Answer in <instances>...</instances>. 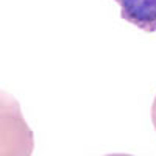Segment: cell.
Returning <instances> with one entry per match:
<instances>
[{"instance_id": "6da1fadb", "label": "cell", "mask_w": 156, "mask_h": 156, "mask_svg": "<svg viewBox=\"0 0 156 156\" xmlns=\"http://www.w3.org/2000/svg\"><path fill=\"white\" fill-rule=\"evenodd\" d=\"M120 6V16L145 33L156 31V0H114Z\"/></svg>"}, {"instance_id": "7a4b0ae2", "label": "cell", "mask_w": 156, "mask_h": 156, "mask_svg": "<svg viewBox=\"0 0 156 156\" xmlns=\"http://www.w3.org/2000/svg\"><path fill=\"white\" fill-rule=\"evenodd\" d=\"M151 120H153V126L156 129V97L153 100V106H151Z\"/></svg>"}]
</instances>
